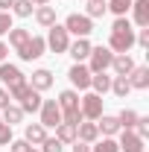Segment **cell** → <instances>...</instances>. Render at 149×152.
<instances>
[{
	"label": "cell",
	"mask_w": 149,
	"mask_h": 152,
	"mask_svg": "<svg viewBox=\"0 0 149 152\" xmlns=\"http://www.w3.org/2000/svg\"><path fill=\"white\" fill-rule=\"evenodd\" d=\"M29 88H35L38 94H41V91H50V88H53V73H50L47 67H38V70H32Z\"/></svg>",
	"instance_id": "obj_13"
},
{
	"label": "cell",
	"mask_w": 149,
	"mask_h": 152,
	"mask_svg": "<svg viewBox=\"0 0 149 152\" xmlns=\"http://www.w3.org/2000/svg\"><path fill=\"white\" fill-rule=\"evenodd\" d=\"M44 50H47L44 35H29V41L18 50V56H20V61H35V58L44 56Z\"/></svg>",
	"instance_id": "obj_6"
},
{
	"label": "cell",
	"mask_w": 149,
	"mask_h": 152,
	"mask_svg": "<svg viewBox=\"0 0 149 152\" xmlns=\"http://www.w3.org/2000/svg\"><path fill=\"white\" fill-rule=\"evenodd\" d=\"M9 102H12V96H9V91H6V88H0V111H3V108H6Z\"/></svg>",
	"instance_id": "obj_39"
},
{
	"label": "cell",
	"mask_w": 149,
	"mask_h": 152,
	"mask_svg": "<svg viewBox=\"0 0 149 152\" xmlns=\"http://www.w3.org/2000/svg\"><path fill=\"white\" fill-rule=\"evenodd\" d=\"M6 56H9V44H3V41H0V64L6 61Z\"/></svg>",
	"instance_id": "obj_41"
},
{
	"label": "cell",
	"mask_w": 149,
	"mask_h": 152,
	"mask_svg": "<svg viewBox=\"0 0 149 152\" xmlns=\"http://www.w3.org/2000/svg\"><path fill=\"white\" fill-rule=\"evenodd\" d=\"M20 120H23L20 105H18V102H9V105L3 108V123H6V126H15V123H20Z\"/></svg>",
	"instance_id": "obj_24"
},
{
	"label": "cell",
	"mask_w": 149,
	"mask_h": 152,
	"mask_svg": "<svg viewBox=\"0 0 149 152\" xmlns=\"http://www.w3.org/2000/svg\"><path fill=\"white\" fill-rule=\"evenodd\" d=\"M6 35H9V47H15V53H18L20 47L29 41V35H32V32H29V29H23V26H12Z\"/></svg>",
	"instance_id": "obj_21"
},
{
	"label": "cell",
	"mask_w": 149,
	"mask_h": 152,
	"mask_svg": "<svg viewBox=\"0 0 149 152\" xmlns=\"http://www.w3.org/2000/svg\"><path fill=\"white\" fill-rule=\"evenodd\" d=\"M73 152H91V143H82V140H76V143H73Z\"/></svg>",
	"instance_id": "obj_40"
},
{
	"label": "cell",
	"mask_w": 149,
	"mask_h": 152,
	"mask_svg": "<svg viewBox=\"0 0 149 152\" xmlns=\"http://www.w3.org/2000/svg\"><path fill=\"white\" fill-rule=\"evenodd\" d=\"M131 18H134V23L143 29V26H149V0H134L131 3Z\"/></svg>",
	"instance_id": "obj_20"
},
{
	"label": "cell",
	"mask_w": 149,
	"mask_h": 152,
	"mask_svg": "<svg viewBox=\"0 0 149 152\" xmlns=\"http://www.w3.org/2000/svg\"><path fill=\"white\" fill-rule=\"evenodd\" d=\"M91 88H93V94H108L111 91V76L108 73H91Z\"/></svg>",
	"instance_id": "obj_23"
},
{
	"label": "cell",
	"mask_w": 149,
	"mask_h": 152,
	"mask_svg": "<svg viewBox=\"0 0 149 152\" xmlns=\"http://www.w3.org/2000/svg\"><path fill=\"white\" fill-rule=\"evenodd\" d=\"M61 149H64V143L56 140V137H47V140L41 143V152H61Z\"/></svg>",
	"instance_id": "obj_34"
},
{
	"label": "cell",
	"mask_w": 149,
	"mask_h": 152,
	"mask_svg": "<svg viewBox=\"0 0 149 152\" xmlns=\"http://www.w3.org/2000/svg\"><path fill=\"white\" fill-rule=\"evenodd\" d=\"M12 3H15V0H0V12H9V9H12Z\"/></svg>",
	"instance_id": "obj_42"
},
{
	"label": "cell",
	"mask_w": 149,
	"mask_h": 152,
	"mask_svg": "<svg viewBox=\"0 0 149 152\" xmlns=\"http://www.w3.org/2000/svg\"><path fill=\"white\" fill-rule=\"evenodd\" d=\"M12 29V12H0V35H6Z\"/></svg>",
	"instance_id": "obj_37"
},
{
	"label": "cell",
	"mask_w": 149,
	"mask_h": 152,
	"mask_svg": "<svg viewBox=\"0 0 149 152\" xmlns=\"http://www.w3.org/2000/svg\"><path fill=\"white\" fill-rule=\"evenodd\" d=\"M32 3H35V6H47L50 0H32Z\"/></svg>",
	"instance_id": "obj_43"
},
{
	"label": "cell",
	"mask_w": 149,
	"mask_h": 152,
	"mask_svg": "<svg viewBox=\"0 0 149 152\" xmlns=\"http://www.w3.org/2000/svg\"><path fill=\"white\" fill-rule=\"evenodd\" d=\"M18 105H20V111H23V114H35L38 108H41V94H38L35 88H29V91L18 99Z\"/></svg>",
	"instance_id": "obj_19"
},
{
	"label": "cell",
	"mask_w": 149,
	"mask_h": 152,
	"mask_svg": "<svg viewBox=\"0 0 149 152\" xmlns=\"http://www.w3.org/2000/svg\"><path fill=\"white\" fill-rule=\"evenodd\" d=\"M35 20L44 29H50L56 23V6H35Z\"/></svg>",
	"instance_id": "obj_22"
},
{
	"label": "cell",
	"mask_w": 149,
	"mask_h": 152,
	"mask_svg": "<svg viewBox=\"0 0 149 152\" xmlns=\"http://www.w3.org/2000/svg\"><path fill=\"white\" fill-rule=\"evenodd\" d=\"M38 114H41V126L44 129H56L58 123H61V108H58L56 99H41V108H38Z\"/></svg>",
	"instance_id": "obj_5"
},
{
	"label": "cell",
	"mask_w": 149,
	"mask_h": 152,
	"mask_svg": "<svg viewBox=\"0 0 149 152\" xmlns=\"http://www.w3.org/2000/svg\"><path fill=\"white\" fill-rule=\"evenodd\" d=\"M129 91H131V85H129V79H126V76H114V79H111V94H114V96L126 99Z\"/></svg>",
	"instance_id": "obj_26"
},
{
	"label": "cell",
	"mask_w": 149,
	"mask_h": 152,
	"mask_svg": "<svg viewBox=\"0 0 149 152\" xmlns=\"http://www.w3.org/2000/svg\"><path fill=\"white\" fill-rule=\"evenodd\" d=\"M9 143H12V126L0 120V146H9Z\"/></svg>",
	"instance_id": "obj_35"
},
{
	"label": "cell",
	"mask_w": 149,
	"mask_h": 152,
	"mask_svg": "<svg viewBox=\"0 0 149 152\" xmlns=\"http://www.w3.org/2000/svg\"><path fill=\"white\" fill-rule=\"evenodd\" d=\"M67 79H70V85H73V88H79V91H88V88H91V70H88V64L76 61L73 67L67 70Z\"/></svg>",
	"instance_id": "obj_9"
},
{
	"label": "cell",
	"mask_w": 149,
	"mask_h": 152,
	"mask_svg": "<svg viewBox=\"0 0 149 152\" xmlns=\"http://www.w3.org/2000/svg\"><path fill=\"white\" fill-rule=\"evenodd\" d=\"M111 70H114V76H129L131 70H134V58H131L129 53H114Z\"/></svg>",
	"instance_id": "obj_12"
},
{
	"label": "cell",
	"mask_w": 149,
	"mask_h": 152,
	"mask_svg": "<svg viewBox=\"0 0 149 152\" xmlns=\"http://www.w3.org/2000/svg\"><path fill=\"white\" fill-rule=\"evenodd\" d=\"M61 26L67 29V35H76V38H88L93 32V20L88 15H79V12H70Z\"/></svg>",
	"instance_id": "obj_1"
},
{
	"label": "cell",
	"mask_w": 149,
	"mask_h": 152,
	"mask_svg": "<svg viewBox=\"0 0 149 152\" xmlns=\"http://www.w3.org/2000/svg\"><path fill=\"white\" fill-rule=\"evenodd\" d=\"M23 140L32 143V146H41V143L47 140V129H44L41 123H26V129H23Z\"/></svg>",
	"instance_id": "obj_18"
},
{
	"label": "cell",
	"mask_w": 149,
	"mask_h": 152,
	"mask_svg": "<svg viewBox=\"0 0 149 152\" xmlns=\"http://www.w3.org/2000/svg\"><path fill=\"white\" fill-rule=\"evenodd\" d=\"M91 152H120V146H117L114 137H102V140H93L91 143Z\"/></svg>",
	"instance_id": "obj_30"
},
{
	"label": "cell",
	"mask_w": 149,
	"mask_h": 152,
	"mask_svg": "<svg viewBox=\"0 0 149 152\" xmlns=\"http://www.w3.org/2000/svg\"><path fill=\"white\" fill-rule=\"evenodd\" d=\"M137 117H140V114H137V111H131V108H123V111L117 114V120H120V129H131Z\"/></svg>",
	"instance_id": "obj_31"
},
{
	"label": "cell",
	"mask_w": 149,
	"mask_h": 152,
	"mask_svg": "<svg viewBox=\"0 0 149 152\" xmlns=\"http://www.w3.org/2000/svg\"><path fill=\"white\" fill-rule=\"evenodd\" d=\"M126 29H131V20H129V18H114L111 32H126Z\"/></svg>",
	"instance_id": "obj_36"
},
{
	"label": "cell",
	"mask_w": 149,
	"mask_h": 152,
	"mask_svg": "<svg viewBox=\"0 0 149 152\" xmlns=\"http://www.w3.org/2000/svg\"><path fill=\"white\" fill-rule=\"evenodd\" d=\"M120 152H146V140L137 137L131 129H120V140H117Z\"/></svg>",
	"instance_id": "obj_8"
},
{
	"label": "cell",
	"mask_w": 149,
	"mask_h": 152,
	"mask_svg": "<svg viewBox=\"0 0 149 152\" xmlns=\"http://www.w3.org/2000/svg\"><path fill=\"white\" fill-rule=\"evenodd\" d=\"M105 47H108L111 53H129L131 47H134V29H126V32H111Z\"/></svg>",
	"instance_id": "obj_7"
},
{
	"label": "cell",
	"mask_w": 149,
	"mask_h": 152,
	"mask_svg": "<svg viewBox=\"0 0 149 152\" xmlns=\"http://www.w3.org/2000/svg\"><path fill=\"white\" fill-rule=\"evenodd\" d=\"M126 79H129L131 91H146L149 88V67L146 64H134V70H131Z\"/></svg>",
	"instance_id": "obj_11"
},
{
	"label": "cell",
	"mask_w": 149,
	"mask_h": 152,
	"mask_svg": "<svg viewBox=\"0 0 149 152\" xmlns=\"http://www.w3.org/2000/svg\"><path fill=\"white\" fill-rule=\"evenodd\" d=\"M111 58H114V53L108 50V47H91V56H88V70L91 73H105L108 67H111Z\"/></svg>",
	"instance_id": "obj_3"
},
{
	"label": "cell",
	"mask_w": 149,
	"mask_h": 152,
	"mask_svg": "<svg viewBox=\"0 0 149 152\" xmlns=\"http://www.w3.org/2000/svg\"><path fill=\"white\" fill-rule=\"evenodd\" d=\"M9 12H12V15H18V18H29V15L35 12V3H32V0H15Z\"/></svg>",
	"instance_id": "obj_27"
},
{
	"label": "cell",
	"mask_w": 149,
	"mask_h": 152,
	"mask_svg": "<svg viewBox=\"0 0 149 152\" xmlns=\"http://www.w3.org/2000/svg\"><path fill=\"white\" fill-rule=\"evenodd\" d=\"M79 111H82L85 120H93V123H96V120L102 117V96L93 94V91L85 94V96H79Z\"/></svg>",
	"instance_id": "obj_4"
},
{
	"label": "cell",
	"mask_w": 149,
	"mask_h": 152,
	"mask_svg": "<svg viewBox=\"0 0 149 152\" xmlns=\"http://www.w3.org/2000/svg\"><path fill=\"white\" fill-rule=\"evenodd\" d=\"M131 132L137 134V137H143V140H146V137H149V117H137V120H134V126H131Z\"/></svg>",
	"instance_id": "obj_32"
},
{
	"label": "cell",
	"mask_w": 149,
	"mask_h": 152,
	"mask_svg": "<svg viewBox=\"0 0 149 152\" xmlns=\"http://www.w3.org/2000/svg\"><path fill=\"white\" fill-rule=\"evenodd\" d=\"M96 129L102 137H114V134H120V120L114 117V114H102L99 120H96Z\"/></svg>",
	"instance_id": "obj_17"
},
{
	"label": "cell",
	"mask_w": 149,
	"mask_h": 152,
	"mask_svg": "<svg viewBox=\"0 0 149 152\" xmlns=\"http://www.w3.org/2000/svg\"><path fill=\"white\" fill-rule=\"evenodd\" d=\"M76 140H82V143H93V140H99V129H96V123H93V120H82V123L76 126Z\"/></svg>",
	"instance_id": "obj_14"
},
{
	"label": "cell",
	"mask_w": 149,
	"mask_h": 152,
	"mask_svg": "<svg viewBox=\"0 0 149 152\" xmlns=\"http://www.w3.org/2000/svg\"><path fill=\"white\" fill-rule=\"evenodd\" d=\"M91 41L88 38H76V41H70V47H67V53L73 56V61H88V56H91Z\"/></svg>",
	"instance_id": "obj_16"
},
{
	"label": "cell",
	"mask_w": 149,
	"mask_h": 152,
	"mask_svg": "<svg viewBox=\"0 0 149 152\" xmlns=\"http://www.w3.org/2000/svg\"><path fill=\"white\" fill-rule=\"evenodd\" d=\"M134 44H137V47H149V29L146 26H143L140 32H134Z\"/></svg>",
	"instance_id": "obj_38"
},
{
	"label": "cell",
	"mask_w": 149,
	"mask_h": 152,
	"mask_svg": "<svg viewBox=\"0 0 149 152\" xmlns=\"http://www.w3.org/2000/svg\"><path fill=\"white\" fill-rule=\"evenodd\" d=\"M56 102H58V108H61V114L79 111V94H76V88H67V91H61Z\"/></svg>",
	"instance_id": "obj_15"
},
{
	"label": "cell",
	"mask_w": 149,
	"mask_h": 152,
	"mask_svg": "<svg viewBox=\"0 0 149 152\" xmlns=\"http://www.w3.org/2000/svg\"><path fill=\"white\" fill-rule=\"evenodd\" d=\"M105 3H108V12H114L117 18H126V12L131 9L134 0H105Z\"/></svg>",
	"instance_id": "obj_29"
},
{
	"label": "cell",
	"mask_w": 149,
	"mask_h": 152,
	"mask_svg": "<svg viewBox=\"0 0 149 152\" xmlns=\"http://www.w3.org/2000/svg\"><path fill=\"white\" fill-rule=\"evenodd\" d=\"M56 140H61V143H76V126L58 123L56 126Z\"/></svg>",
	"instance_id": "obj_25"
},
{
	"label": "cell",
	"mask_w": 149,
	"mask_h": 152,
	"mask_svg": "<svg viewBox=\"0 0 149 152\" xmlns=\"http://www.w3.org/2000/svg\"><path fill=\"white\" fill-rule=\"evenodd\" d=\"M0 82H3V88L9 91V88H15V85H20V82H26L23 79V73H20L18 64H0Z\"/></svg>",
	"instance_id": "obj_10"
},
{
	"label": "cell",
	"mask_w": 149,
	"mask_h": 152,
	"mask_svg": "<svg viewBox=\"0 0 149 152\" xmlns=\"http://www.w3.org/2000/svg\"><path fill=\"white\" fill-rule=\"evenodd\" d=\"M9 152H41V149H35L32 143H26V140L20 137V140H12V143H9Z\"/></svg>",
	"instance_id": "obj_33"
},
{
	"label": "cell",
	"mask_w": 149,
	"mask_h": 152,
	"mask_svg": "<svg viewBox=\"0 0 149 152\" xmlns=\"http://www.w3.org/2000/svg\"><path fill=\"white\" fill-rule=\"evenodd\" d=\"M47 47L56 53V56H61V53H67V47H70V35H67V29L61 26V23H53L50 29H47Z\"/></svg>",
	"instance_id": "obj_2"
},
{
	"label": "cell",
	"mask_w": 149,
	"mask_h": 152,
	"mask_svg": "<svg viewBox=\"0 0 149 152\" xmlns=\"http://www.w3.org/2000/svg\"><path fill=\"white\" fill-rule=\"evenodd\" d=\"M85 3H88V9H85V15H88V18H102V15H105V12H108V3H105V0H85Z\"/></svg>",
	"instance_id": "obj_28"
}]
</instances>
